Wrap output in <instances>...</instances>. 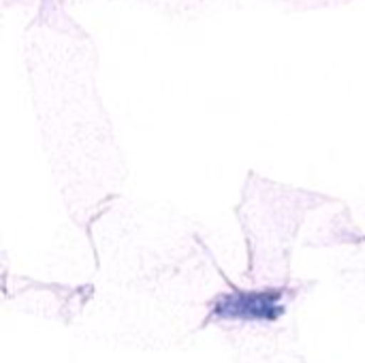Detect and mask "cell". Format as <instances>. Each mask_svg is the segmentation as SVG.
<instances>
[{
  "instance_id": "6da1fadb",
  "label": "cell",
  "mask_w": 365,
  "mask_h": 363,
  "mask_svg": "<svg viewBox=\"0 0 365 363\" xmlns=\"http://www.w3.org/2000/svg\"><path fill=\"white\" fill-rule=\"evenodd\" d=\"M282 312L280 293H233L218 302L216 315L227 319H246V321H272Z\"/></svg>"
}]
</instances>
